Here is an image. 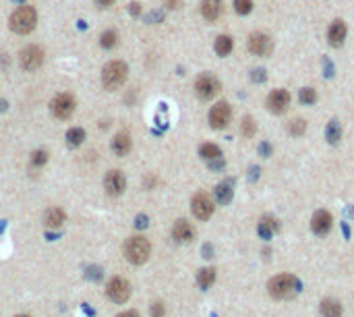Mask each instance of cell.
I'll use <instances>...</instances> for the list:
<instances>
[{
	"label": "cell",
	"mask_w": 354,
	"mask_h": 317,
	"mask_svg": "<svg viewBox=\"0 0 354 317\" xmlns=\"http://www.w3.org/2000/svg\"><path fill=\"white\" fill-rule=\"evenodd\" d=\"M255 131H257L255 121H253L251 116H244L242 118V135L244 137H253V135H255Z\"/></svg>",
	"instance_id": "obj_31"
},
{
	"label": "cell",
	"mask_w": 354,
	"mask_h": 317,
	"mask_svg": "<svg viewBox=\"0 0 354 317\" xmlns=\"http://www.w3.org/2000/svg\"><path fill=\"white\" fill-rule=\"evenodd\" d=\"M278 228V224H276V220H269V218H265L261 224H259V234L263 236V239H272V234H274V230Z\"/></svg>",
	"instance_id": "obj_27"
},
{
	"label": "cell",
	"mask_w": 354,
	"mask_h": 317,
	"mask_svg": "<svg viewBox=\"0 0 354 317\" xmlns=\"http://www.w3.org/2000/svg\"><path fill=\"white\" fill-rule=\"evenodd\" d=\"M261 151H263V153H265V155H267V153H269V151H272V149H269V145H267V143H263V145H261Z\"/></svg>",
	"instance_id": "obj_39"
},
{
	"label": "cell",
	"mask_w": 354,
	"mask_h": 317,
	"mask_svg": "<svg viewBox=\"0 0 354 317\" xmlns=\"http://www.w3.org/2000/svg\"><path fill=\"white\" fill-rule=\"evenodd\" d=\"M131 147H133V139H131V135H129L127 131L116 133V137L112 139V151H114L116 155H127V153L131 151Z\"/></svg>",
	"instance_id": "obj_15"
},
{
	"label": "cell",
	"mask_w": 354,
	"mask_h": 317,
	"mask_svg": "<svg viewBox=\"0 0 354 317\" xmlns=\"http://www.w3.org/2000/svg\"><path fill=\"white\" fill-rule=\"evenodd\" d=\"M127 73H129V69H127V65L122 61H110L104 67V71H102V83H104V87L108 91L118 89L127 81Z\"/></svg>",
	"instance_id": "obj_3"
},
{
	"label": "cell",
	"mask_w": 354,
	"mask_h": 317,
	"mask_svg": "<svg viewBox=\"0 0 354 317\" xmlns=\"http://www.w3.org/2000/svg\"><path fill=\"white\" fill-rule=\"evenodd\" d=\"M216 199L222 205L230 203V199H232V183H220L216 187Z\"/></svg>",
	"instance_id": "obj_23"
},
{
	"label": "cell",
	"mask_w": 354,
	"mask_h": 317,
	"mask_svg": "<svg viewBox=\"0 0 354 317\" xmlns=\"http://www.w3.org/2000/svg\"><path fill=\"white\" fill-rule=\"evenodd\" d=\"M104 187L110 195H122L124 187H127V181H124V174L120 170H110L104 179Z\"/></svg>",
	"instance_id": "obj_13"
},
{
	"label": "cell",
	"mask_w": 354,
	"mask_h": 317,
	"mask_svg": "<svg viewBox=\"0 0 354 317\" xmlns=\"http://www.w3.org/2000/svg\"><path fill=\"white\" fill-rule=\"evenodd\" d=\"M340 135H342L340 123H338V121H331V123L327 125V141H329V143H338V141H340Z\"/></svg>",
	"instance_id": "obj_29"
},
{
	"label": "cell",
	"mask_w": 354,
	"mask_h": 317,
	"mask_svg": "<svg viewBox=\"0 0 354 317\" xmlns=\"http://www.w3.org/2000/svg\"><path fill=\"white\" fill-rule=\"evenodd\" d=\"M311 228H313V232L319 234V236L327 234L329 228H331V214H329V211H325V209L315 211V216H313V220H311Z\"/></svg>",
	"instance_id": "obj_14"
},
{
	"label": "cell",
	"mask_w": 354,
	"mask_h": 317,
	"mask_svg": "<svg viewBox=\"0 0 354 317\" xmlns=\"http://www.w3.org/2000/svg\"><path fill=\"white\" fill-rule=\"evenodd\" d=\"M201 13L207 21H216L222 13V0H203L201 3Z\"/></svg>",
	"instance_id": "obj_18"
},
{
	"label": "cell",
	"mask_w": 354,
	"mask_h": 317,
	"mask_svg": "<svg viewBox=\"0 0 354 317\" xmlns=\"http://www.w3.org/2000/svg\"><path fill=\"white\" fill-rule=\"evenodd\" d=\"M197 282L201 288H210L214 282H216V270L214 268H205V270H201L197 274Z\"/></svg>",
	"instance_id": "obj_24"
},
{
	"label": "cell",
	"mask_w": 354,
	"mask_h": 317,
	"mask_svg": "<svg viewBox=\"0 0 354 317\" xmlns=\"http://www.w3.org/2000/svg\"><path fill=\"white\" fill-rule=\"evenodd\" d=\"M344 37H346V23L344 21H334L329 31H327V39L331 46H342L344 44Z\"/></svg>",
	"instance_id": "obj_17"
},
{
	"label": "cell",
	"mask_w": 354,
	"mask_h": 317,
	"mask_svg": "<svg viewBox=\"0 0 354 317\" xmlns=\"http://www.w3.org/2000/svg\"><path fill=\"white\" fill-rule=\"evenodd\" d=\"M321 313L325 317H340L342 315V305L334 299H325V301H321Z\"/></svg>",
	"instance_id": "obj_21"
},
{
	"label": "cell",
	"mask_w": 354,
	"mask_h": 317,
	"mask_svg": "<svg viewBox=\"0 0 354 317\" xmlns=\"http://www.w3.org/2000/svg\"><path fill=\"white\" fill-rule=\"evenodd\" d=\"M182 5V0H166V7L168 9H178Z\"/></svg>",
	"instance_id": "obj_35"
},
{
	"label": "cell",
	"mask_w": 354,
	"mask_h": 317,
	"mask_svg": "<svg viewBox=\"0 0 354 317\" xmlns=\"http://www.w3.org/2000/svg\"><path fill=\"white\" fill-rule=\"evenodd\" d=\"M191 207H193V214H195L197 220H207L214 214V201L207 193H197L193 197Z\"/></svg>",
	"instance_id": "obj_8"
},
{
	"label": "cell",
	"mask_w": 354,
	"mask_h": 317,
	"mask_svg": "<svg viewBox=\"0 0 354 317\" xmlns=\"http://www.w3.org/2000/svg\"><path fill=\"white\" fill-rule=\"evenodd\" d=\"M151 253V245L145 236H131L127 243H124V255L131 263H135V266H141V263L147 261Z\"/></svg>",
	"instance_id": "obj_4"
},
{
	"label": "cell",
	"mask_w": 354,
	"mask_h": 317,
	"mask_svg": "<svg viewBox=\"0 0 354 317\" xmlns=\"http://www.w3.org/2000/svg\"><path fill=\"white\" fill-rule=\"evenodd\" d=\"M234 9L238 15H248L253 11V0H234Z\"/></svg>",
	"instance_id": "obj_32"
},
{
	"label": "cell",
	"mask_w": 354,
	"mask_h": 317,
	"mask_svg": "<svg viewBox=\"0 0 354 317\" xmlns=\"http://www.w3.org/2000/svg\"><path fill=\"white\" fill-rule=\"evenodd\" d=\"M305 131H307V123L302 121V118H294V121L288 125V133L294 135V137H300Z\"/></svg>",
	"instance_id": "obj_28"
},
{
	"label": "cell",
	"mask_w": 354,
	"mask_h": 317,
	"mask_svg": "<svg viewBox=\"0 0 354 317\" xmlns=\"http://www.w3.org/2000/svg\"><path fill=\"white\" fill-rule=\"evenodd\" d=\"M267 288H269V294H272L274 299H290V296H294V294L298 292L300 284H298V280H296L294 276H290V274H280V276H276V278L269 280Z\"/></svg>",
	"instance_id": "obj_2"
},
{
	"label": "cell",
	"mask_w": 354,
	"mask_h": 317,
	"mask_svg": "<svg viewBox=\"0 0 354 317\" xmlns=\"http://www.w3.org/2000/svg\"><path fill=\"white\" fill-rule=\"evenodd\" d=\"M195 91L201 100H212L220 91V81L214 75L203 73V75H199L197 81H195Z\"/></svg>",
	"instance_id": "obj_7"
},
{
	"label": "cell",
	"mask_w": 354,
	"mask_h": 317,
	"mask_svg": "<svg viewBox=\"0 0 354 317\" xmlns=\"http://www.w3.org/2000/svg\"><path fill=\"white\" fill-rule=\"evenodd\" d=\"M199 155L203 157V160L212 162V160H218V157H222V149L216 143H203V145L199 147Z\"/></svg>",
	"instance_id": "obj_20"
},
{
	"label": "cell",
	"mask_w": 354,
	"mask_h": 317,
	"mask_svg": "<svg viewBox=\"0 0 354 317\" xmlns=\"http://www.w3.org/2000/svg\"><path fill=\"white\" fill-rule=\"evenodd\" d=\"M106 292H108L110 301H114V303H127L129 296H131V284H129L124 278H118V276H116V278H112V280L108 282Z\"/></svg>",
	"instance_id": "obj_9"
},
{
	"label": "cell",
	"mask_w": 354,
	"mask_h": 317,
	"mask_svg": "<svg viewBox=\"0 0 354 317\" xmlns=\"http://www.w3.org/2000/svg\"><path fill=\"white\" fill-rule=\"evenodd\" d=\"M248 50L257 56H269L274 52V42L265 33H253L248 37Z\"/></svg>",
	"instance_id": "obj_11"
},
{
	"label": "cell",
	"mask_w": 354,
	"mask_h": 317,
	"mask_svg": "<svg viewBox=\"0 0 354 317\" xmlns=\"http://www.w3.org/2000/svg\"><path fill=\"white\" fill-rule=\"evenodd\" d=\"M288 106H290V93L286 89H274L267 95V108H269V112L282 114V112H286Z\"/></svg>",
	"instance_id": "obj_12"
},
{
	"label": "cell",
	"mask_w": 354,
	"mask_h": 317,
	"mask_svg": "<svg viewBox=\"0 0 354 317\" xmlns=\"http://www.w3.org/2000/svg\"><path fill=\"white\" fill-rule=\"evenodd\" d=\"M230 118H232V110H230V106L226 102H218L214 108L210 110V125H212V129L228 127Z\"/></svg>",
	"instance_id": "obj_10"
},
{
	"label": "cell",
	"mask_w": 354,
	"mask_h": 317,
	"mask_svg": "<svg viewBox=\"0 0 354 317\" xmlns=\"http://www.w3.org/2000/svg\"><path fill=\"white\" fill-rule=\"evenodd\" d=\"M129 11H131V15H139V13H141V5H139V3H135V5H131V9H129Z\"/></svg>",
	"instance_id": "obj_36"
},
{
	"label": "cell",
	"mask_w": 354,
	"mask_h": 317,
	"mask_svg": "<svg viewBox=\"0 0 354 317\" xmlns=\"http://www.w3.org/2000/svg\"><path fill=\"white\" fill-rule=\"evenodd\" d=\"M216 52L220 56H228L230 52H232V48H234V42H232V37L230 35H220L218 39H216Z\"/></svg>",
	"instance_id": "obj_22"
},
{
	"label": "cell",
	"mask_w": 354,
	"mask_h": 317,
	"mask_svg": "<svg viewBox=\"0 0 354 317\" xmlns=\"http://www.w3.org/2000/svg\"><path fill=\"white\" fill-rule=\"evenodd\" d=\"M46 162H48V153H46L44 149H37V151H33V153H31V166H33V168L44 166Z\"/></svg>",
	"instance_id": "obj_33"
},
{
	"label": "cell",
	"mask_w": 354,
	"mask_h": 317,
	"mask_svg": "<svg viewBox=\"0 0 354 317\" xmlns=\"http://www.w3.org/2000/svg\"><path fill=\"white\" fill-rule=\"evenodd\" d=\"M83 139H85V131H83V129H79V127H75V129H71V131L67 133V143H69L71 147L81 145V143H83Z\"/></svg>",
	"instance_id": "obj_25"
},
{
	"label": "cell",
	"mask_w": 354,
	"mask_h": 317,
	"mask_svg": "<svg viewBox=\"0 0 354 317\" xmlns=\"http://www.w3.org/2000/svg\"><path fill=\"white\" fill-rule=\"evenodd\" d=\"M50 110L58 121H67L73 116L75 112V97L71 93H58L54 95V100L50 102Z\"/></svg>",
	"instance_id": "obj_5"
},
{
	"label": "cell",
	"mask_w": 354,
	"mask_h": 317,
	"mask_svg": "<svg viewBox=\"0 0 354 317\" xmlns=\"http://www.w3.org/2000/svg\"><path fill=\"white\" fill-rule=\"evenodd\" d=\"M19 65L25 71H37L44 65V50L39 46H33V44L23 48L21 54H19Z\"/></svg>",
	"instance_id": "obj_6"
},
{
	"label": "cell",
	"mask_w": 354,
	"mask_h": 317,
	"mask_svg": "<svg viewBox=\"0 0 354 317\" xmlns=\"http://www.w3.org/2000/svg\"><path fill=\"white\" fill-rule=\"evenodd\" d=\"M300 102H302V104H307V106L315 104V102H317V93H315V89H313V87L300 89Z\"/></svg>",
	"instance_id": "obj_30"
},
{
	"label": "cell",
	"mask_w": 354,
	"mask_h": 317,
	"mask_svg": "<svg viewBox=\"0 0 354 317\" xmlns=\"http://www.w3.org/2000/svg\"><path fill=\"white\" fill-rule=\"evenodd\" d=\"M65 220H67V216H65V211H63L60 207L48 209V211H46V218H44L46 226H50V228H58V226H63Z\"/></svg>",
	"instance_id": "obj_19"
},
{
	"label": "cell",
	"mask_w": 354,
	"mask_h": 317,
	"mask_svg": "<svg viewBox=\"0 0 354 317\" xmlns=\"http://www.w3.org/2000/svg\"><path fill=\"white\" fill-rule=\"evenodd\" d=\"M17 317H29V315H17Z\"/></svg>",
	"instance_id": "obj_40"
},
{
	"label": "cell",
	"mask_w": 354,
	"mask_h": 317,
	"mask_svg": "<svg viewBox=\"0 0 354 317\" xmlns=\"http://www.w3.org/2000/svg\"><path fill=\"white\" fill-rule=\"evenodd\" d=\"M95 3H97L99 7H110V5L114 3V0H95Z\"/></svg>",
	"instance_id": "obj_38"
},
{
	"label": "cell",
	"mask_w": 354,
	"mask_h": 317,
	"mask_svg": "<svg viewBox=\"0 0 354 317\" xmlns=\"http://www.w3.org/2000/svg\"><path fill=\"white\" fill-rule=\"evenodd\" d=\"M164 313H166V307L162 303H154V305H151V315H154V317H164Z\"/></svg>",
	"instance_id": "obj_34"
},
{
	"label": "cell",
	"mask_w": 354,
	"mask_h": 317,
	"mask_svg": "<svg viewBox=\"0 0 354 317\" xmlns=\"http://www.w3.org/2000/svg\"><path fill=\"white\" fill-rule=\"evenodd\" d=\"M118 317H139V313H137V311H124V313H120Z\"/></svg>",
	"instance_id": "obj_37"
},
{
	"label": "cell",
	"mask_w": 354,
	"mask_h": 317,
	"mask_svg": "<svg viewBox=\"0 0 354 317\" xmlns=\"http://www.w3.org/2000/svg\"><path fill=\"white\" fill-rule=\"evenodd\" d=\"M118 44V35H116V31H104L102 33V37H99V46L102 48H106V50H110V48H114Z\"/></svg>",
	"instance_id": "obj_26"
},
{
	"label": "cell",
	"mask_w": 354,
	"mask_h": 317,
	"mask_svg": "<svg viewBox=\"0 0 354 317\" xmlns=\"http://www.w3.org/2000/svg\"><path fill=\"white\" fill-rule=\"evenodd\" d=\"M9 25H11V29L15 33H21V35L31 33L35 29V25H37V11L33 7H29V5H23L17 11H13V15L9 19Z\"/></svg>",
	"instance_id": "obj_1"
},
{
	"label": "cell",
	"mask_w": 354,
	"mask_h": 317,
	"mask_svg": "<svg viewBox=\"0 0 354 317\" xmlns=\"http://www.w3.org/2000/svg\"><path fill=\"white\" fill-rule=\"evenodd\" d=\"M172 234H174V239L178 243H189V241H193L195 230H193V226L186 220H176V224L172 228Z\"/></svg>",
	"instance_id": "obj_16"
}]
</instances>
